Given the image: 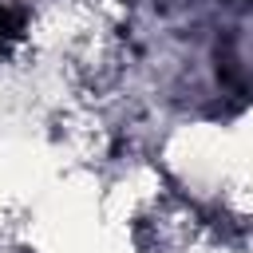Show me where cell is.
I'll return each instance as SVG.
<instances>
[{
  "mask_svg": "<svg viewBox=\"0 0 253 253\" xmlns=\"http://www.w3.org/2000/svg\"><path fill=\"white\" fill-rule=\"evenodd\" d=\"M20 36H24V16L8 0H0V43H16Z\"/></svg>",
  "mask_w": 253,
  "mask_h": 253,
  "instance_id": "6da1fadb",
  "label": "cell"
}]
</instances>
